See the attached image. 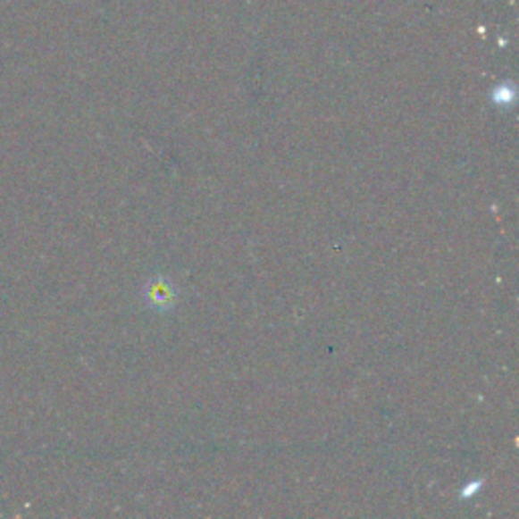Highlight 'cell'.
I'll use <instances>...</instances> for the list:
<instances>
[{"instance_id": "1", "label": "cell", "mask_w": 519, "mask_h": 519, "mask_svg": "<svg viewBox=\"0 0 519 519\" xmlns=\"http://www.w3.org/2000/svg\"><path fill=\"white\" fill-rule=\"evenodd\" d=\"M145 297L148 300V305L155 306L156 311H169V308L177 305L179 292L172 287L171 280H167L164 276H159L153 278V280L146 284Z\"/></svg>"}]
</instances>
